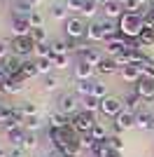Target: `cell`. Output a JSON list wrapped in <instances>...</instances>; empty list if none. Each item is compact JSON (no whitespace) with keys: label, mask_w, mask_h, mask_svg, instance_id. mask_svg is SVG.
Listing matches in <instances>:
<instances>
[{"label":"cell","mask_w":154,"mask_h":157,"mask_svg":"<svg viewBox=\"0 0 154 157\" xmlns=\"http://www.w3.org/2000/svg\"><path fill=\"white\" fill-rule=\"evenodd\" d=\"M9 49H12V42L9 40H0V61L9 56Z\"/></svg>","instance_id":"obj_44"},{"label":"cell","mask_w":154,"mask_h":157,"mask_svg":"<svg viewBox=\"0 0 154 157\" xmlns=\"http://www.w3.org/2000/svg\"><path fill=\"white\" fill-rule=\"evenodd\" d=\"M145 24L154 28V10H152V12H149V17H147V19H145Z\"/></svg>","instance_id":"obj_46"},{"label":"cell","mask_w":154,"mask_h":157,"mask_svg":"<svg viewBox=\"0 0 154 157\" xmlns=\"http://www.w3.org/2000/svg\"><path fill=\"white\" fill-rule=\"evenodd\" d=\"M33 54H35L38 59H49V56H51V45H47V42H40V45H35Z\"/></svg>","instance_id":"obj_33"},{"label":"cell","mask_w":154,"mask_h":157,"mask_svg":"<svg viewBox=\"0 0 154 157\" xmlns=\"http://www.w3.org/2000/svg\"><path fill=\"white\" fill-rule=\"evenodd\" d=\"M33 49H35V42H33L31 35H24V38H14L12 40V54H14V56H19V59L31 56Z\"/></svg>","instance_id":"obj_5"},{"label":"cell","mask_w":154,"mask_h":157,"mask_svg":"<svg viewBox=\"0 0 154 157\" xmlns=\"http://www.w3.org/2000/svg\"><path fill=\"white\" fill-rule=\"evenodd\" d=\"M135 127L140 131H154V115L152 110H140L135 115Z\"/></svg>","instance_id":"obj_13"},{"label":"cell","mask_w":154,"mask_h":157,"mask_svg":"<svg viewBox=\"0 0 154 157\" xmlns=\"http://www.w3.org/2000/svg\"><path fill=\"white\" fill-rule=\"evenodd\" d=\"M131 127H135V115L124 108V110L115 117V134H122V131L131 129Z\"/></svg>","instance_id":"obj_9"},{"label":"cell","mask_w":154,"mask_h":157,"mask_svg":"<svg viewBox=\"0 0 154 157\" xmlns=\"http://www.w3.org/2000/svg\"><path fill=\"white\" fill-rule=\"evenodd\" d=\"M91 92H94V80H77L75 82V92L72 94H77L79 98L91 96Z\"/></svg>","instance_id":"obj_19"},{"label":"cell","mask_w":154,"mask_h":157,"mask_svg":"<svg viewBox=\"0 0 154 157\" xmlns=\"http://www.w3.org/2000/svg\"><path fill=\"white\" fill-rule=\"evenodd\" d=\"M33 12H35V7H33L28 0H19V2L14 5V17H26V19H28Z\"/></svg>","instance_id":"obj_20"},{"label":"cell","mask_w":154,"mask_h":157,"mask_svg":"<svg viewBox=\"0 0 154 157\" xmlns=\"http://www.w3.org/2000/svg\"><path fill=\"white\" fill-rule=\"evenodd\" d=\"M24 87H26V78H7L0 89H2L5 94H19Z\"/></svg>","instance_id":"obj_16"},{"label":"cell","mask_w":154,"mask_h":157,"mask_svg":"<svg viewBox=\"0 0 154 157\" xmlns=\"http://www.w3.org/2000/svg\"><path fill=\"white\" fill-rule=\"evenodd\" d=\"M119 73H122L124 82H131V85H135V82L142 78V71L138 68V66H126V68H122Z\"/></svg>","instance_id":"obj_18"},{"label":"cell","mask_w":154,"mask_h":157,"mask_svg":"<svg viewBox=\"0 0 154 157\" xmlns=\"http://www.w3.org/2000/svg\"><path fill=\"white\" fill-rule=\"evenodd\" d=\"M152 10H154V0H152Z\"/></svg>","instance_id":"obj_53"},{"label":"cell","mask_w":154,"mask_h":157,"mask_svg":"<svg viewBox=\"0 0 154 157\" xmlns=\"http://www.w3.org/2000/svg\"><path fill=\"white\" fill-rule=\"evenodd\" d=\"M91 96H96V98H108L110 94H108V85L105 82H101V80H94V92H91Z\"/></svg>","instance_id":"obj_30"},{"label":"cell","mask_w":154,"mask_h":157,"mask_svg":"<svg viewBox=\"0 0 154 157\" xmlns=\"http://www.w3.org/2000/svg\"><path fill=\"white\" fill-rule=\"evenodd\" d=\"M101 10L105 12V17H108V19H119V17L126 12V10H124V5L119 2V0H112V2H108V5H103Z\"/></svg>","instance_id":"obj_17"},{"label":"cell","mask_w":154,"mask_h":157,"mask_svg":"<svg viewBox=\"0 0 154 157\" xmlns=\"http://www.w3.org/2000/svg\"><path fill=\"white\" fill-rule=\"evenodd\" d=\"M24 136H26V129H24V127H21V129L7 131V138H9V143H12V145H21V143H24Z\"/></svg>","instance_id":"obj_32"},{"label":"cell","mask_w":154,"mask_h":157,"mask_svg":"<svg viewBox=\"0 0 154 157\" xmlns=\"http://www.w3.org/2000/svg\"><path fill=\"white\" fill-rule=\"evenodd\" d=\"M9 155V150H5V148H0V157H7Z\"/></svg>","instance_id":"obj_49"},{"label":"cell","mask_w":154,"mask_h":157,"mask_svg":"<svg viewBox=\"0 0 154 157\" xmlns=\"http://www.w3.org/2000/svg\"><path fill=\"white\" fill-rule=\"evenodd\" d=\"M51 59H54V68H56V71H65V68L70 66L68 54H63V56H51Z\"/></svg>","instance_id":"obj_42"},{"label":"cell","mask_w":154,"mask_h":157,"mask_svg":"<svg viewBox=\"0 0 154 157\" xmlns=\"http://www.w3.org/2000/svg\"><path fill=\"white\" fill-rule=\"evenodd\" d=\"M96 143H98V141L91 136V134H79V136H77V145H79L82 150H91V152H94Z\"/></svg>","instance_id":"obj_24"},{"label":"cell","mask_w":154,"mask_h":157,"mask_svg":"<svg viewBox=\"0 0 154 157\" xmlns=\"http://www.w3.org/2000/svg\"><path fill=\"white\" fill-rule=\"evenodd\" d=\"M5 2H19V0H5Z\"/></svg>","instance_id":"obj_51"},{"label":"cell","mask_w":154,"mask_h":157,"mask_svg":"<svg viewBox=\"0 0 154 157\" xmlns=\"http://www.w3.org/2000/svg\"><path fill=\"white\" fill-rule=\"evenodd\" d=\"M21 113H24V117H31V115H40L38 113V103H33V101H26L21 105Z\"/></svg>","instance_id":"obj_41"},{"label":"cell","mask_w":154,"mask_h":157,"mask_svg":"<svg viewBox=\"0 0 154 157\" xmlns=\"http://www.w3.org/2000/svg\"><path fill=\"white\" fill-rule=\"evenodd\" d=\"M133 92L142 98V101H154V80L152 78H140L133 85Z\"/></svg>","instance_id":"obj_7"},{"label":"cell","mask_w":154,"mask_h":157,"mask_svg":"<svg viewBox=\"0 0 154 157\" xmlns=\"http://www.w3.org/2000/svg\"><path fill=\"white\" fill-rule=\"evenodd\" d=\"M138 42H140L142 47H145V45H154V28H152V26H147L145 31L140 33V38H138Z\"/></svg>","instance_id":"obj_37"},{"label":"cell","mask_w":154,"mask_h":157,"mask_svg":"<svg viewBox=\"0 0 154 157\" xmlns=\"http://www.w3.org/2000/svg\"><path fill=\"white\" fill-rule=\"evenodd\" d=\"M58 87H61V78H58V75H54V73H51V75H47L45 82H42V89H45V92H56Z\"/></svg>","instance_id":"obj_29"},{"label":"cell","mask_w":154,"mask_h":157,"mask_svg":"<svg viewBox=\"0 0 154 157\" xmlns=\"http://www.w3.org/2000/svg\"><path fill=\"white\" fill-rule=\"evenodd\" d=\"M40 127H42V117H40V115H31V117L24 120V129L26 131H38Z\"/></svg>","instance_id":"obj_31"},{"label":"cell","mask_w":154,"mask_h":157,"mask_svg":"<svg viewBox=\"0 0 154 157\" xmlns=\"http://www.w3.org/2000/svg\"><path fill=\"white\" fill-rule=\"evenodd\" d=\"M7 157H26V150L21 148V145H12L9 148V155Z\"/></svg>","instance_id":"obj_45"},{"label":"cell","mask_w":154,"mask_h":157,"mask_svg":"<svg viewBox=\"0 0 154 157\" xmlns=\"http://www.w3.org/2000/svg\"><path fill=\"white\" fill-rule=\"evenodd\" d=\"M38 157H51V152H49V155H38Z\"/></svg>","instance_id":"obj_50"},{"label":"cell","mask_w":154,"mask_h":157,"mask_svg":"<svg viewBox=\"0 0 154 157\" xmlns=\"http://www.w3.org/2000/svg\"><path fill=\"white\" fill-rule=\"evenodd\" d=\"M84 2H86V0H65L63 5L68 7V10H72V12H82V7H84Z\"/></svg>","instance_id":"obj_43"},{"label":"cell","mask_w":154,"mask_h":157,"mask_svg":"<svg viewBox=\"0 0 154 157\" xmlns=\"http://www.w3.org/2000/svg\"><path fill=\"white\" fill-rule=\"evenodd\" d=\"M33 26H31V21L26 19V17H14L12 19V33H14V38H24V35H31Z\"/></svg>","instance_id":"obj_10"},{"label":"cell","mask_w":154,"mask_h":157,"mask_svg":"<svg viewBox=\"0 0 154 157\" xmlns=\"http://www.w3.org/2000/svg\"><path fill=\"white\" fill-rule=\"evenodd\" d=\"M49 14H51V19H54V21H63V24H65V19H68V7L61 5V2H56V5H51Z\"/></svg>","instance_id":"obj_22"},{"label":"cell","mask_w":154,"mask_h":157,"mask_svg":"<svg viewBox=\"0 0 154 157\" xmlns=\"http://www.w3.org/2000/svg\"><path fill=\"white\" fill-rule=\"evenodd\" d=\"M98 2L96 0H86V2H84V7H82V12H79V17H86V19H94V17H96L98 14Z\"/></svg>","instance_id":"obj_26"},{"label":"cell","mask_w":154,"mask_h":157,"mask_svg":"<svg viewBox=\"0 0 154 157\" xmlns=\"http://www.w3.org/2000/svg\"><path fill=\"white\" fill-rule=\"evenodd\" d=\"M47 122H49V129H65V127H70V117L63 115L61 110H51L47 115Z\"/></svg>","instance_id":"obj_12"},{"label":"cell","mask_w":154,"mask_h":157,"mask_svg":"<svg viewBox=\"0 0 154 157\" xmlns=\"http://www.w3.org/2000/svg\"><path fill=\"white\" fill-rule=\"evenodd\" d=\"M108 145L112 148V150H119V152L124 150V141H122V136H119V134H112V136H108Z\"/></svg>","instance_id":"obj_40"},{"label":"cell","mask_w":154,"mask_h":157,"mask_svg":"<svg viewBox=\"0 0 154 157\" xmlns=\"http://www.w3.org/2000/svg\"><path fill=\"white\" fill-rule=\"evenodd\" d=\"M35 66H38V73L40 75H51L54 71V59H35Z\"/></svg>","instance_id":"obj_27"},{"label":"cell","mask_w":154,"mask_h":157,"mask_svg":"<svg viewBox=\"0 0 154 157\" xmlns=\"http://www.w3.org/2000/svg\"><path fill=\"white\" fill-rule=\"evenodd\" d=\"M2 2H5V0H0V7H2Z\"/></svg>","instance_id":"obj_52"},{"label":"cell","mask_w":154,"mask_h":157,"mask_svg":"<svg viewBox=\"0 0 154 157\" xmlns=\"http://www.w3.org/2000/svg\"><path fill=\"white\" fill-rule=\"evenodd\" d=\"M28 21H31L33 28H42V26H45V14L40 12V10H35V12L28 17Z\"/></svg>","instance_id":"obj_38"},{"label":"cell","mask_w":154,"mask_h":157,"mask_svg":"<svg viewBox=\"0 0 154 157\" xmlns=\"http://www.w3.org/2000/svg\"><path fill=\"white\" fill-rule=\"evenodd\" d=\"M72 73H75V80H91L94 78V73H96V68L91 63H86V61H77L75 68H72Z\"/></svg>","instance_id":"obj_15"},{"label":"cell","mask_w":154,"mask_h":157,"mask_svg":"<svg viewBox=\"0 0 154 157\" xmlns=\"http://www.w3.org/2000/svg\"><path fill=\"white\" fill-rule=\"evenodd\" d=\"M117 28H119V33H122L124 38L135 40V38H140V33L147 28V24H145V17H140L138 12H124L119 17Z\"/></svg>","instance_id":"obj_1"},{"label":"cell","mask_w":154,"mask_h":157,"mask_svg":"<svg viewBox=\"0 0 154 157\" xmlns=\"http://www.w3.org/2000/svg\"><path fill=\"white\" fill-rule=\"evenodd\" d=\"M40 143V138H38V131H26V136H24V143H21V148H24L26 152L28 150H35Z\"/></svg>","instance_id":"obj_23"},{"label":"cell","mask_w":154,"mask_h":157,"mask_svg":"<svg viewBox=\"0 0 154 157\" xmlns=\"http://www.w3.org/2000/svg\"><path fill=\"white\" fill-rule=\"evenodd\" d=\"M86 26H89V24H84L82 17H68L65 24H63V31L70 40H79V38L86 35Z\"/></svg>","instance_id":"obj_3"},{"label":"cell","mask_w":154,"mask_h":157,"mask_svg":"<svg viewBox=\"0 0 154 157\" xmlns=\"http://www.w3.org/2000/svg\"><path fill=\"white\" fill-rule=\"evenodd\" d=\"M21 75H24L26 80H28V78H35V75H40V73H38V66H35V61H24Z\"/></svg>","instance_id":"obj_35"},{"label":"cell","mask_w":154,"mask_h":157,"mask_svg":"<svg viewBox=\"0 0 154 157\" xmlns=\"http://www.w3.org/2000/svg\"><path fill=\"white\" fill-rule=\"evenodd\" d=\"M82 110L84 113H101V98H96V96H86V98H82Z\"/></svg>","instance_id":"obj_21"},{"label":"cell","mask_w":154,"mask_h":157,"mask_svg":"<svg viewBox=\"0 0 154 157\" xmlns=\"http://www.w3.org/2000/svg\"><path fill=\"white\" fill-rule=\"evenodd\" d=\"M28 2H31V5H33V7H35V10H38V7H40V5H42V2H45V0H28Z\"/></svg>","instance_id":"obj_47"},{"label":"cell","mask_w":154,"mask_h":157,"mask_svg":"<svg viewBox=\"0 0 154 157\" xmlns=\"http://www.w3.org/2000/svg\"><path fill=\"white\" fill-rule=\"evenodd\" d=\"M152 115H154V105H152Z\"/></svg>","instance_id":"obj_54"},{"label":"cell","mask_w":154,"mask_h":157,"mask_svg":"<svg viewBox=\"0 0 154 157\" xmlns=\"http://www.w3.org/2000/svg\"><path fill=\"white\" fill-rule=\"evenodd\" d=\"M79 105H82V103H79V96H77V94H61L58 101H56V110H61L63 115L72 117Z\"/></svg>","instance_id":"obj_4"},{"label":"cell","mask_w":154,"mask_h":157,"mask_svg":"<svg viewBox=\"0 0 154 157\" xmlns=\"http://www.w3.org/2000/svg\"><path fill=\"white\" fill-rule=\"evenodd\" d=\"M77 52H79V59L86 61V63H91L94 68H96V66L101 63L103 59H105L101 49H96V47H89V45H82L79 49H77Z\"/></svg>","instance_id":"obj_8"},{"label":"cell","mask_w":154,"mask_h":157,"mask_svg":"<svg viewBox=\"0 0 154 157\" xmlns=\"http://www.w3.org/2000/svg\"><path fill=\"white\" fill-rule=\"evenodd\" d=\"M84 38L89 42H103L105 40V28H103V21H91L86 26V35Z\"/></svg>","instance_id":"obj_11"},{"label":"cell","mask_w":154,"mask_h":157,"mask_svg":"<svg viewBox=\"0 0 154 157\" xmlns=\"http://www.w3.org/2000/svg\"><path fill=\"white\" fill-rule=\"evenodd\" d=\"M138 68L142 71V78H152L154 80V61L152 59H145L142 63H138Z\"/></svg>","instance_id":"obj_36"},{"label":"cell","mask_w":154,"mask_h":157,"mask_svg":"<svg viewBox=\"0 0 154 157\" xmlns=\"http://www.w3.org/2000/svg\"><path fill=\"white\" fill-rule=\"evenodd\" d=\"M115 71H117L115 59H103L101 63L96 66V73H98V75H110V73H115Z\"/></svg>","instance_id":"obj_25"},{"label":"cell","mask_w":154,"mask_h":157,"mask_svg":"<svg viewBox=\"0 0 154 157\" xmlns=\"http://www.w3.org/2000/svg\"><path fill=\"white\" fill-rule=\"evenodd\" d=\"M98 124V117L94 115V113H84V110H79V113H75L70 117V127L77 131V134H91V129Z\"/></svg>","instance_id":"obj_2"},{"label":"cell","mask_w":154,"mask_h":157,"mask_svg":"<svg viewBox=\"0 0 154 157\" xmlns=\"http://www.w3.org/2000/svg\"><path fill=\"white\" fill-rule=\"evenodd\" d=\"M91 136H94V138L98 141V143H101V141H108V136H110V134H108V129H105V124H103V122H98V124L94 127V129H91Z\"/></svg>","instance_id":"obj_34"},{"label":"cell","mask_w":154,"mask_h":157,"mask_svg":"<svg viewBox=\"0 0 154 157\" xmlns=\"http://www.w3.org/2000/svg\"><path fill=\"white\" fill-rule=\"evenodd\" d=\"M68 52H70V45L65 40H54L51 42V56H63Z\"/></svg>","instance_id":"obj_28"},{"label":"cell","mask_w":154,"mask_h":157,"mask_svg":"<svg viewBox=\"0 0 154 157\" xmlns=\"http://www.w3.org/2000/svg\"><path fill=\"white\" fill-rule=\"evenodd\" d=\"M124 110V101L117 96H108L101 101V115H105V117H117L119 113Z\"/></svg>","instance_id":"obj_6"},{"label":"cell","mask_w":154,"mask_h":157,"mask_svg":"<svg viewBox=\"0 0 154 157\" xmlns=\"http://www.w3.org/2000/svg\"><path fill=\"white\" fill-rule=\"evenodd\" d=\"M31 38H33V42H35V45L47 42V31H45V26H42V28H33V31H31Z\"/></svg>","instance_id":"obj_39"},{"label":"cell","mask_w":154,"mask_h":157,"mask_svg":"<svg viewBox=\"0 0 154 157\" xmlns=\"http://www.w3.org/2000/svg\"><path fill=\"white\" fill-rule=\"evenodd\" d=\"M122 101H124V108H126L128 113H133V115H138L140 110H145V108H142V98L138 96L135 92H128Z\"/></svg>","instance_id":"obj_14"},{"label":"cell","mask_w":154,"mask_h":157,"mask_svg":"<svg viewBox=\"0 0 154 157\" xmlns=\"http://www.w3.org/2000/svg\"><path fill=\"white\" fill-rule=\"evenodd\" d=\"M51 157H68V155H63L61 150H54V152H51Z\"/></svg>","instance_id":"obj_48"}]
</instances>
